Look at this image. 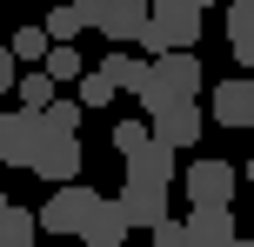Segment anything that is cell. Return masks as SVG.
I'll use <instances>...</instances> for the list:
<instances>
[{"label":"cell","instance_id":"obj_4","mask_svg":"<svg viewBox=\"0 0 254 247\" xmlns=\"http://www.w3.org/2000/svg\"><path fill=\"white\" fill-rule=\"evenodd\" d=\"M87 200H94V187H80V181H61L47 200H40V234H74L80 227V214H87Z\"/></svg>","mask_w":254,"mask_h":247},{"label":"cell","instance_id":"obj_26","mask_svg":"<svg viewBox=\"0 0 254 247\" xmlns=\"http://www.w3.org/2000/svg\"><path fill=\"white\" fill-rule=\"evenodd\" d=\"M13 74H20V67H13V53L0 47V94H13Z\"/></svg>","mask_w":254,"mask_h":247},{"label":"cell","instance_id":"obj_14","mask_svg":"<svg viewBox=\"0 0 254 247\" xmlns=\"http://www.w3.org/2000/svg\"><path fill=\"white\" fill-rule=\"evenodd\" d=\"M228 47H234V60L254 74V0H228Z\"/></svg>","mask_w":254,"mask_h":247},{"label":"cell","instance_id":"obj_7","mask_svg":"<svg viewBox=\"0 0 254 247\" xmlns=\"http://www.w3.org/2000/svg\"><path fill=\"white\" fill-rule=\"evenodd\" d=\"M207 134V114H201V100H174V107H161L154 114V141H167L181 154V147H194Z\"/></svg>","mask_w":254,"mask_h":247},{"label":"cell","instance_id":"obj_1","mask_svg":"<svg viewBox=\"0 0 254 247\" xmlns=\"http://www.w3.org/2000/svg\"><path fill=\"white\" fill-rule=\"evenodd\" d=\"M201 87H207V74H201V47H174V53H154L147 60V74H140V107L147 114H161V107H174V100H201Z\"/></svg>","mask_w":254,"mask_h":247},{"label":"cell","instance_id":"obj_13","mask_svg":"<svg viewBox=\"0 0 254 247\" xmlns=\"http://www.w3.org/2000/svg\"><path fill=\"white\" fill-rule=\"evenodd\" d=\"M181 234H188V247H228L241 227H234V207H188Z\"/></svg>","mask_w":254,"mask_h":247},{"label":"cell","instance_id":"obj_2","mask_svg":"<svg viewBox=\"0 0 254 247\" xmlns=\"http://www.w3.org/2000/svg\"><path fill=\"white\" fill-rule=\"evenodd\" d=\"M181 187H188L194 207H228L234 187H241V167H234V160H188Z\"/></svg>","mask_w":254,"mask_h":247},{"label":"cell","instance_id":"obj_16","mask_svg":"<svg viewBox=\"0 0 254 247\" xmlns=\"http://www.w3.org/2000/svg\"><path fill=\"white\" fill-rule=\"evenodd\" d=\"M34 234H40V221L7 200V207H0V247H34Z\"/></svg>","mask_w":254,"mask_h":247},{"label":"cell","instance_id":"obj_3","mask_svg":"<svg viewBox=\"0 0 254 247\" xmlns=\"http://www.w3.org/2000/svg\"><path fill=\"white\" fill-rule=\"evenodd\" d=\"M174 47H201V13H147L140 27V53H174Z\"/></svg>","mask_w":254,"mask_h":247},{"label":"cell","instance_id":"obj_11","mask_svg":"<svg viewBox=\"0 0 254 247\" xmlns=\"http://www.w3.org/2000/svg\"><path fill=\"white\" fill-rule=\"evenodd\" d=\"M34 174H40L47 187L74 181V174H80V141H74V134H47V141L34 147Z\"/></svg>","mask_w":254,"mask_h":247},{"label":"cell","instance_id":"obj_18","mask_svg":"<svg viewBox=\"0 0 254 247\" xmlns=\"http://www.w3.org/2000/svg\"><path fill=\"white\" fill-rule=\"evenodd\" d=\"M13 94H20V107H27V114H40V107L54 100V80L40 74V67H27V74H13Z\"/></svg>","mask_w":254,"mask_h":247},{"label":"cell","instance_id":"obj_29","mask_svg":"<svg viewBox=\"0 0 254 247\" xmlns=\"http://www.w3.org/2000/svg\"><path fill=\"white\" fill-rule=\"evenodd\" d=\"M0 207H7V194H0Z\"/></svg>","mask_w":254,"mask_h":247},{"label":"cell","instance_id":"obj_6","mask_svg":"<svg viewBox=\"0 0 254 247\" xmlns=\"http://www.w3.org/2000/svg\"><path fill=\"white\" fill-rule=\"evenodd\" d=\"M207 114L221 127H254V74H234L221 87H207Z\"/></svg>","mask_w":254,"mask_h":247},{"label":"cell","instance_id":"obj_23","mask_svg":"<svg viewBox=\"0 0 254 247\" xmlns=\"http://www.w3.org/2000/svg\"><path fill=\"white\" fill-rule=\"evenodd\" d=\"M147 247H188V234H181V221H174V214L147 227Z\"/></svg>","mask_w":254,"mask_h":247},{"label":"cell","instance_id":"obj_28","mask_svg":"<svg viewBox=\"0 0 254 247\" xmlns=\"http://www.w3.org/2000/svg\"><path fill=\"white\" fill-rule=\"evenodd\" d=\"M248 181H254V154H248Z\"/></svg>","mask_w":254,"mask_h":247},{"label":"cell","instance_id":"obj_15","mask_svg":"<svg viewBox=\"0 0 254 247\" xmlns=\"http://www.w3.org/2000/svg\"><path fill=\"white\" fill-rule=\"evenodd\" d=\"M140 74H147V60H134V53H121V47L101 60V80H107L114 94H134V87H140Z\"/></svg>","mask_w":254,"mask_h":247},{"label":"cell","instance_id":"obj_17","mask_svg":"<svg viewBox=\"0 0 254 247\" xmlns=\"http://www.w3.org/2000/svg\"><path fill=\"white\" fill-rule=\"evenodd\" d=\"M40 74H47V80H74V74H80V47H74V40H47Z\"/></svg>","mask_w":254,"mask_h":247},{"label":"cell","instance_id":"obj_27","mask_svg":"<svg viewBox=\"0 0 254 247\" xmlns=\"http://www.w3.org/2000/svg\"><path fill=\"white\" fill-rule=\"evenodd\" d=\"M194 7H221V0H194Z\"/></svg>","mask_w":254,"mask_h":247},{"label":"cell","instance_id":"obj_24","mask_svg":"<svg viewBox=\"0 0 254 247\" xmlns=\"http://www.w3.org/2000/svg\"><path fill=\"white\" fill-rule=\"evenodd\" d=\"M134 141H147V127H140V120H121V127H114V154H127Z\"/></svg>","mask_w":254,"mask_h":247},{"label":"cell","instance_id":"obj_19","mask_svg":"<svg viewBox=\"0 0 254 247\" xmlns=\"http://www.w3.org/2000/svg\"><path fill=\"white\" fill-rule=\"evenodd\" d=\"M13 67H40V53H47V27H20V34L7 40Z\"/></svg>","mask_w":254,"mask_h":247},{"label":"cell","instance_id":"obj_22","mask_svg":"<svg viewBox=\"0 0 254 247\" xmlns=\"http://www.w3.org/2000/svg\"><path fill=\"white\" fill-rule=\"evenodd\" d=\"M74 87H80V107H107V100H114V87L101 80V67H94V74L80 67V74H74Z\"/></svg>","mask_w":254,"mask_h":247},{"label":"cell","instance_id":"obj_8","mask_svg":"<svg viewBox=\"0 0 254 247\" xmlns=\"http://www.w3.org/2000/svg\"><path fill=\"white\" fill-rule=\"evenodd\" d=\"M114 207H121L127 227H154V221H167V187L161 181H127L114 194Z\"/></svg>","mask_w":254,"mask_h":247},{"label":"cell","instance_id":"obj_9","mask_svg":"<svg viewBox=\"0 0 254 247\" xmlns=\"http://www.w3.org/2000/svg\"><path fill=\"white\" fill-rule=\"evenodd\" d=\"M74 234L87 241V247H121L127 234H134V227L121 221V207H114V194H94V200H87V214H80V227H74Z\"/></svg>","mask_w":254,"mask_h":247},{"label":"cell","instance_id":"obj_21","mask_svg":"<svg viewBox=\"0 0 254 247\" xmlns=\"http://www.w3.org/2000/svg\"><path fill=\"white\" fill-rule=\"evenodd\" d=\"M40 27H47V40H74V34H87V20H80V7H74V0H67V7H54Z\"/></svg>","mask_w":254,"mask_h":247},{"label":"cell","instance_id":"obj_10","mask_svg":"<svg viewBox=\"0 0 254 247\" xmlns=\"http://www.w3.org/2000/svg\"><path fill=\"white\" fill-rule=\"evenodd\" d=\"M121 160H127V181H161V187H174V147L154 141V127H147V141H134Z\"/></svg>","mask_w":254,"mask_h":247},{"label":"cell","instance_id":"obj_5","mask_svg":"<svg viewBox=\"0 0 254 247\" xmlns=\"http://www.w3.org/2000/svg\"><path fill=\"white\" fill-rule=\"evenodd\" d=\"M47 141V127H40V114H0V160L7 167H34V147Z\"/></svg>","mask_w":254,"mask_h":247},{"label":"cell","instance_id":"obj_12","mask_svg":"<svg viewBox=\"0 0 254 247\" xmlns=\"http://www.w3.org/2000/svg\"><path fill=\"white\" fill-rule=\"evenodd\" d=\"M140 27H147V0H101V20H94V34H107L114 47H134Z\"/></svg>","mask_w":254,"mask_h":247},{"label":"cell","instance_id":"obj_20","mask_svg":"<svg viewBox=\"0 0 254 247\" xmlns=\"http://www.w3.org/2000/svg\"><path fill=\"white\" fill-rule=\"evenodd\" d=\"M40 127L47 134H80V100H47L40 107Z\"/></svg>","mask_w":254,"mask_h":247},{"label":"cell","instance_id":"obj_25","mask_svg":"<svg viewBox=\"0 0 254 247\" xmlns=\"http://www.w3.org/2000/svg\"><path fill=\"white\" fill-rule=\"evenodd\" d=\"M147 13H201L194 0H147Z\"/></svg>","mask_w":254,"mask_h":247}]
</instances>
